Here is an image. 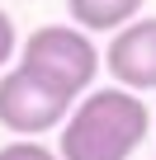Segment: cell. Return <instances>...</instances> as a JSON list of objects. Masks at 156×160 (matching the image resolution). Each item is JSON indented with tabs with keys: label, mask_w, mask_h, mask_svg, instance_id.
I'll list each match as a JSON object with an SVG mask.
<instances>
[{
	"label": "cell",
	"mask_w": 156,
	"mask_h": 160,
	"mask_svg": "<svg viewBox=\"0 0 156 160\" xmlns=\"http://www.w3.org/2000/svg\"><path fill=\"white\" fill-rule=\"evenodd\" d=\"M151 132V108L142 94L123 85H104L76 99L71 118L62 122L57 155L62 160H128Z\"/></svg>",
	"instance_id": "6da1fadb"
},
{
	"label": "cell",
	"mask_w": 156,
	"mask_h": 160,
	"mask_svg": "<svg viewBox=\"0 0 156 160\" xmlns=\"http://www.w3.org/2000/svg\"><path fill=\"white\" fill-rule=\"evenodd\" d=\"M19 66L33 71L38 80H47L52 90L81 99V94H90L95 75H100V52H95L90 33H81L76 24H43L24 38Z\"/></svg>",
	"instance_id": "7a4b0ae2"
},
{
	"label": "cell",
	"mask_w": 156,
	"mask_h": 160,
	"mask_svg": "<svg viewBox=\"0 0 156 160\" xmlns=\"http://www.w3.org/2000/svg\"><path fill=\"white\" fill-rule=\"evenodd\" d=\"M71 108H76L71 94L52 90L47 80H38L24 66H14V71L0 75V127L14 132L19 141H38L43 132L62 127L71 118Z\"/></svg>",
	"instance_id": "3957f363"
},
{
	"label": "cell",
	"mask_w": 156,
	"mask_h": 160,
	"mask_svg": "<svg viewBox=\"0 0 156 160\" xmlns=\"http://www.w3.org/2000/svg\"><path fill=\"white\" fill-rule=\"evenodd\" d=\"M104 66L132 94L156 90V19H132L128 28H118L104 52Z\"/></svg>",
	"instance_id": "277c9868"
},
{
	"label": "cell",
	"mask_w": 156,
	"mask_h": 160,
	"mask_svg": "<svg viewBox=\"0 0 156 160\" xmlns=\"http://www.w3.org/2000/svg\"><path fill=\"white\" fill-rule=\"evenodd\" d=\"M142 0H66V14L81 33H118L137 19Z\"/></svg>",
	"instance_id": "5b68a950"
},
{
	"label": "cell",
	"mask_w": 156,
	"mask_h": 160,
	"mask_svg": "<svg viewBox=\"0 0 156 160\" xmlns=\"http://www.w3.org/2000/svg\"><path fill=\"white\" fill-rule=\"evenodd\" d=\"M0 160H62L52 146H43V141H10V146H0Z\"/></svg>",
	"instance_id": "8992f818"
},
{
	"label": "cell",
	"mask_w": 156,
	"mask_h": 160,
	"mask_svg": "<svg viewBox=\"0 0 156 160\" xmlns=\"http://www.w3.org/2000/svg\"><path fill=\"white\" fill-rule=\"evenodd\" d=\"M10 57H14V19L0 10V71L10 66Z\"/></svg>",
	"instance_id": "52a82bcc"
}]
</instances>
